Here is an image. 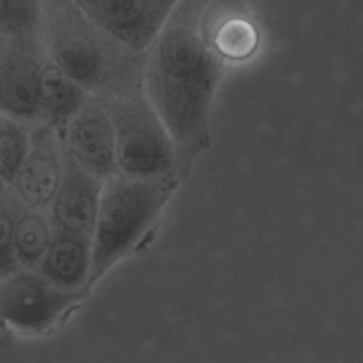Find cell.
I'll return each instance as SVG.
<instances>
[{
	"label": "cell",
	"instance_id": "cell-1",
	"mask_svg": "<svg viewBox=\"0 0 363 363\" xmlns=\"http://www.w3.org/2000/svg\"><path fill=\"white\" fill-rule=\"evenodd\" d=\"M211 0H182L146 52L143 91L166 126L184 180L210 147V113L227 62L207 38Z\"/></svg>",
	"mask_w": 363,
	"mask_h": 363
},
{
	"label": "cell",
	"instance_id": "cell-2",
	"mask_svg": "<svg viewBox=\"0 0 363 363\" xmlns=\"http://www.w3.org/2000/svg\"><path fill=\"white\" fill-rule=\"evenodd\" d=\"M41 37L47 58L99 99L143 92L146 54L104 33L72 0H43Z\"/></svg>",
	"mask_w": 363,
	"mask_h": 363
},
{
	"label": "cell",
	"instance_id": "cell-3",
	"mask_svg": "<svg viewBox=\"0 0 363 363\" xmlns=\"http://www.w3.org/2000/svg\"><path fill=\"white\" fill-rule=\"evenodd\" d=\"M180 182L177 174L135 177L122 173L104 180L91 237L92 267L86 292L146 241Z\"/></svg>",
	"mask_w": 363,
	"mask_h": 363
},
{
	"label": "cell",
	"instance_id": "cell-4",
	"mask_svg": "<svg viewBox=\"0 0 363 363\" xmlns=\"http://www.w3.org/2000/svg\"><path fill=\"white\" fill-rule=\"evenodd\" d=\"M101 101L113 126L116 173L135 177L179 176L172 138L145 91Z\"/></svg>",
	"mask_w": 363,
	"mask_h": 363
},
{
	"label": "cell",
	"instance_id": "cell-5",
	"mask_svg": "<svg viewBox=\"0 0 363 363\" xmlns=\"http://www.w3.org/2000/svg\"><path fill=\"white\" fill-rule=\"evenodd\" d=\"M81 298L82 294L57 288L38 269L20 267L0 277V323L20 333H44Z\"/></svg>",
	"mask_w": 363,
	"mask_h": 363
},
{
	"label": "cell",
	"instance_id": "cell-6",
	"mask_svg": "<svg viewBox=\"0 0 363 363\" xmlns=\"http://www.w3.org/2000/svg\"><path fill=\"white\" fill-rule=\"evenodd\" d=\"M47 61L41 28L11 34L0 52V115L40 121V86Z\"/></svg>",
	"mask_w": 363,
	"mask_h": 363
},
{
	"label": "cell",
	"instance_id": "cell-7",
	"mask_svg": "<svg viewBox=\"0 0 363 363\" xmlns=\"http://www.w3.org/2000/svg\"><path fill=\"white\" fill-rule=\"evenodd\" d=\"M104 33L146 54L182 0H72Z\"/></svg>",
	"mask_w": 363,
	"mask_h": 363
},
{
	"label": "cell",
	"instance_id": "cell-8",
	"mask_svg": "<svg viewBox=\"0 0 363 363\" xmlns=\"http://www.w3.org/2000/svg\"><path fill=\"white\" fill-rule=\"evenodd\" d=\"M58 133L62 150L86 172L102 180L116 173L113 126L99 98L91 95Z\"/></svg>",
	"mask_w": 363,
	"mask_h": 363
},
{
	"label": "cell",
	"instance_id": "cell-9",
	"mask_svg": "<svg viewBox=\"0 0 363 363\" xmlns=\"http://www.w3.org/2000/svg\"><path fill=\"white\" fill-rule=\"evenodd\" d=\"M62 174V145L60 133L41 123L30 130L26 160L10 184L11 199L24 207L48 210Z\"/></svg>",
	"mask_w": 363,
	"mask_h": 363
},
{
	"label": "cell",
	"instance_id": "cell-10",
	"mask_svg": "<svg viewBox=\"0 0 363 363\" xmlns=\"http://www.w3.org/2000/svg\"><path fill=\"white\" fill-rule=\"evenodd\" d=\"M102 184L62 150L61 180L47 210L54 230L92 237Z\"/></svg>",
	"mask_w": 363,
	"mask_h": 363
},
{
	"label": "cell",
	"instance_id": "cell-11",
	"mask_svg": "<svg viewBox=\"0 0 363 363\" xmlns=\"http://www.w3.org/2000/svg\"><path fill=\"white\" fill-rule=\"evenodd\" d=\"M92 267L89 235L55 231L37 269L57 288L84 294Z\"/></svg>",
	"mask_w": 363,
	"mask_h": 363
},
{
	"label": "cell",
	"instance_id": "cell-12",
	"mask_svg": "<svg viewBox=\"0 0 363 363\" xmlns=\"http://www.w3.org/2000/svg\"><path fill=\"white\" fill-rule=\"evenodd\" d=\"M233 0H211L206 16V33L210 44L225 62H238L251 58L259 43L255 24L240 10Z\"/></svg>",
	"mask_w": 363,
	"mask_h": 363
},
{
	"label": "cell",
	"instance_id": "cell-13",
	"mask_svg": "<svg viewBox=\"0 0 363 363\" xmlns=\"http://www.w3.org/2000/svg\"><path fill=\"white\" fill-rule=\"evenodd\" d=\"M89 94L69 75L45 61L40 86V122L61 132L89 99Z\"/></svg>",
	"mask_w": 363,
	"mask_h": 363
},
{
	"label": "cell",
	"instance_id": "cell-14",
	"mask_svg": "<svg viewBox=\"0 0 363 363\" xmlns=\"http://www.w3.org/2000/svg\"><path fill=\"white\" fill-rule=\"evenodd\" d=\"M54 227L45 210L16 203L13 221V250L18 267L37 269L51 238Z\"/></svg>",
	"mask_w": 363,
	"mask_h": 363
},
{
	"label": "cell",
	"instance_id": "cell-15",
	"mask_svg": "<svg viewBox=\"0 0 363 363\" xmlns=\"http://www.w3.org/2000/svg\"><path fill=\"white\" fill-rule=\"evenodd\" d=\"M30 147V130L16 119L0 115V180L9 189Z\"/></svg>",
	"mask_w": 363,
	"mask_h": 363
},
{
	"label": "cell",
	"instance_id": "cell-16",
	"mask_svg": "<svg viewBox=\"0 0 363 363\" xmlns=\"http://www.w3.org/2000/svg\"><path fill=\"white\" fill-rule=\"evenodd\" d=\"M43 0H3L0 33L6 38L11 34L31 33L41 28Z\"/></svg>",
	"mask_w": 363,
	"mask_h": 363
},
{
	"label": "cell",
	"instance_id": "cell-17",
	"mask_svg": "<svg viewBox=\"0 0 363 363\" xmlns=\"http://www.w3.org/2000/svg\"><path fill=\"white\" fill-rule=\"evenodd\" d=\"M14 208L16 201L9 193V199L0 203V277L20 268L13 250Z\"/></svg>",
	"mask_w": 363,
	"mask_h": 363
},
{
	"label": "cell",
	"instance_id": "cell-18",
	"mask_svg": "<svg viewBox=\"0 0 363 363\" xmlns=\"http://www.w3.org/2000/svg\"><path fill=\"white\" fill-rule=\"evenodd\" d=\"M9 199V191H7V187L3 184V182L0 180V203L6 201Z\"/></svg>",
	"mask_w": 363,
	"mask_h": 363
},
{
	"label": "cell",
	"instance_id": "cell-19",
	"mask_svg": "<svg viewBox=\"0 0 363 363\" xmlns=\"http://www.w3.org/2000/svg\"><path fill=\"white\" fill-rule=\"evenodd\" d=\"M3 44H4V37L0 34V52H1V48H3Z\"/></svg>",
	"mask_w": 363,
	"mask_h": 363
}]
</instances>
